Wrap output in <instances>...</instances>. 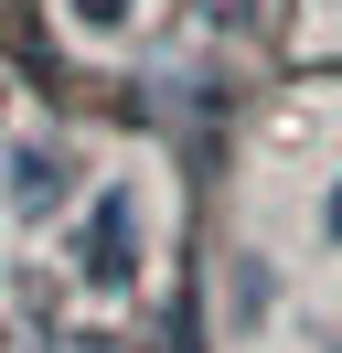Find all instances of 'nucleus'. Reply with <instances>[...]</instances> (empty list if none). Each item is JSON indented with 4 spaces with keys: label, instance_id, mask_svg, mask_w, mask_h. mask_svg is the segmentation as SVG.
Here are the masks:
<instances>
[{
    "label": "nucleus",
    "instance_id": "4",
    "mask_svg": "<svg viewBox=\"0 0 342 353\" xmlns=\"http://www.w3.org/2000/svg\"><path fill=\"white\" fill-rule=\"evenodd\" d=\"M203 22H225V32H246V22H256V0H203Z\"/></svg>",
    "mask_w": 342,
    "mask_h": 353
},
{
    "label": "nucleus",
    "instance_id": "2",
    "mask_svg": "<svg viewBox=\"0 0 342 353\" xmlns=\"http://www.w3.org/2000/svg\"><path fill=\"white\" fill-rule=\"evenodd\" d=\"M0 193H11V214H21V225H43L64 193H75V150H64V139H21L11 172H0Z\"/></svg>",
    "mask_w": 342,
    "mask_h": 353
},
{
    "label": "nucleus",
    "instance_id": "5",
    "mask_svg": "<svg viewBox=\"0 0 342 353\" xmlns=\"http://www.w3.org/2000/svg\"><path fill=\"white\" fill-rule=\"evenodd\" d=\"M321 236H332V246H342V182H332V203H321Z\"/></svg>",
    "mask_w": 342,
    "mask_h": 353
},
{
    "label": "nucleus",
    "instance_id": "3",
    "mask_svg": "<svg viewBox=\"0 0 342 353\" xmlns=\"http://www.w3.org/2000/svg\"><path fill=\"white\" fill-rule=\"evenodd\" d=\"M64 11H75V32H118L139 0H64Z\"/></svg>",
    "mask_w": 342,
    "mask_h": 353
},
{
    "label": "nucleus",
    "instance_id": "1",
    "mask_svg": "<svg viewBox=\"0 0 342 353\" xmlns=\"http://www.w3.org/2000/svg\"><path fill=\"white\" fill-rule=\"evenodd\" d=\"M75 268H86V289H128V279H139V193H97V203H86Z\"/></svg>",
    "mask_w": 342,
    "mask_h": 353
}]
</instances>
